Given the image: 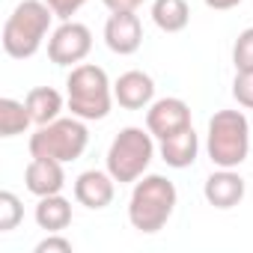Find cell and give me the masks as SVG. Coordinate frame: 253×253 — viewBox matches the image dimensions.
<instances>
[{"mask_svg": "<svg viewBox=\"0 0 253 253\" xmlns=\"http://www.w3.org/2000/svg\"><path fill=\"white\" fill-rule=\"evenodd\" d=\"M176 203H179V194L167 176H158V173L140 176L128 200V220L137 232L152 235L167 226V220L176 211Z\"/></svg>", "mask_w": 253, "mask_h": 253, "instance_id": "6da1fadb", "label": "cell"}, {"mask_svg": "<svg viewBox=\"0 0 253 253\" xmlns=\"http://www.w3.org/2000/svg\"><path fill=\"white\" fill-rule=\"evenodd\" d=\"M51 18L54 12L45 0H21L3 24V51L12 60H30L42 48Z\"/></svg>", "mask_w": 253, "mask_h": 253, "instance_id": "7a4b0ae2", "label": "cell"}, {"mask_svg": "<svg viewBox=\"0 0 253 253\" xmlns=\"http://www.w3.org/2000/svg\"><path fill=\"white\" fill-rule=\"evenodd\" d=\"M206 149L214 167L235 170L250 155V122L241 110H217L209 119Z\"/></svg>", "mask_w": 253, "mask_h": 253, "instance_id": "3957f363", "label": "cell"}, {"mask_svg": "<svg viewBox=\"0 0 253 253\" xmlns=\"http://www.w3.org/2000/svg\"><path fill=\"white\" fill-rule=\"evenodd\" d=\"M66 98L72 116H81L84 122L104 119L113 104V86L107 81V72L92 63H81L66 78Z\"/></svg>", "mask_w": 253, "mask_h": 253, "instance_id": "277c9868", "label": "cell"}, {"mask_svg": "<svg viewBox=\"0 0 253 253\" xmlns=\"http://www.w3.org/2000/svg\"><path fill=\"white\" fill-rule=\"evenodd\" d=\"M155 158V137L152 131L146 128H134V125H128V128H122L110 149H107V173L119 182V185H128V182H137L149 164Z\"/></svg>", "mask_w": 253, "mask_h": 253, "instance_id": "5b68a950", "label": "cell"}, {"mask_svg": "<svg viewBox=\"0 0 253 253\" xmlns=\"http://www.w3.org/2000/svg\"><path fill=\"white\" fill-rule=\"evenodd\" d=\"M89 143V131L81 116H60L48 125H39V131L30 137L33 158H54V161H78Z\"/></svg>", "mask_w": 253, "mask_h": 253, "instance_id": "8992f818", "label": "cell"}, {"mask_svg": "<svg viewBox=\"0 0 253 253\" xmlns=\"http://www.w3.org/2000/svg\"><path fill=\"white\" fill-rule=\"evenodd\" d=\"M92 51V33L86 24L78 21H63L48 42V57L54 66H81L86 54Z\"/></svg>", "mask_w": 253, "mask_h": 253, "instance_id": "52a82bcc", "label": "cell"}, {"mask_svg": "<svg viewBox=\"0 0 253 253\" xmlns=\"http://www.w3.org/2000/svg\"><path fill=\"white\" fill-rule=\"evenodd\" d=\"M146 128L155 140H164L170 134H179L191 128V107L182 98H158L146 110Z\"/></svg>", "mask_w": 253, "mask_h": 253, "instance_id": "ba28073f", "label": "cell"}, {"mask_svg": "<svg viewBox=\"0 0 253 253\" xmlns=\"http://www.w3.org/2000/svg\"><path fill=\"white\" fill-rule=\"evenodd\" d=\"M104 42L113 54L128 57L143 45V24L134 12H110L104 24Z\"/></svg>", "mask_w": 253, "mask_h": 253, "instance_id": "9c48e42d", "label": "cell"}, {"mask_svg": "<svg viewBox=\"0 0 253 253\" xmlns=\"http://www.w3.org/2000/svg\"><path fill=\"white\" fill-rule=\"evenodd\" d=\"M113 98L119 101V107L125 110H143L152 104L155 98V81L140 72V69H131V72H125L116 78L113 84Z\"/></svg>", "mask_w": 253, "mask_h": 253, "instance_id": "30bf717a", "label": "cell"}, {"mask_svg": "<svg viewBox=\"0 0 253 253\" xmlns=\"http://www.w3.org/2000/svg\"><path fill=\"white\" fill-rule=\"evenodd\" d=\"M116 194V179L104 170H86L75 179V200L86 209H107Z\"/></svg>", "mask_w": 253, "mask_h": 253, "instance_id": "8fae6325", "label": "cell"}, {"mask_svg": "<svg viewBox=\"0 0 253 253\" xmlns=\"http://www.w3.org/2000/svg\"><path fill=\"white\" fill-rule=\"evenodd\" d=\"M244 191H247L244 179L235 170H226V167H217V173H211L203 185V197L214 209H235L244 200Z\"/></svg>", "mask_w": 253, "mask_h": 253, "instance_id": "7c38bea8", "label": "cell"}, {"mask_svg": "<svg viewBox=\"0 0 253 253\" xmlns=\"http://www.w3.org/2000/svg\"><path fill=\"white\" fill-rule=\"evenodd\" d=\"M24 185L33 197H51L60 194L66 185V173H63V161L54 158H33L24 170Z\"/></svg>", "mask_w": 253, "mask_h": 253, "instance_id": "4fadbf2b", "label": "cell"}, {"mask_svg": "<svg viewBox=\"0 0 253 253\" xmlns=\"http://www.w3.org/2000/svg\"><path fill=\"white\" fill-rule=\"evenodd\" d=\"M158 152L167 161V167H173V170L191 167L197 161V152H200V137L194 131V125L185 128V131H179V134H170V137L158 140Z\"/></svg>", "mask_w": 253, "mask_h": 253, "instance_id": "5bb4252c", "label": "cell"}, {"mask_svg": "<svg viewBox=\"0 0 253 253\" xmlns=\"http://www.w3.org/2000/svg\"><path fill=\"white\" fill-rule=\"evenodd\" d=\"M39 229L45 232H63L69 223H72V203L60 194H51V197H39V206L33 211Z\"/></svg>", "mask_w": 253, "mask_h": 253, "instance_id": "9a60e30c", "label": "cell"}, {"mask_svg": "<svg viewBox=\"0 0 253 253\" xmlns=\"http://www.w3.org/2000/svg\"><path fill=\"white\" fill-rule=\"evenodd\" d=\"M24 104H27V110H30V116H33V122H36V125H48V122L60 119L63 95H60L54 86H36V89H30V92H27Z\"/></svg>", "mask_w": 253, "mask_h": 253, "instance_id": "2e32d148", "label": "cell"}, {"mask_svg": "<svg viewBox=\"0 0 253 253\" xmlns=\"http://www.w3.org/2000/svg\"><path fill=\"white\" fill-rule=\"evenodd\" d=\"M152 21L164 33H182L191 21V9L185 0H155L152 3Z\"/></svg>", "mask_w": 253, "mask_h": 253, "instance_id": "e0dca14e", "label": "cell"}, {"mask_svg": "<svg viewBox=\"0 0 253 253\" xmlns=\"http://www.w3.org/2000/svg\"><path fill=\"white\" fill-rule=\"evenodd\" d=\"M33 122L30 110L24 101L15 98H0V137H18L27 131V125Z\"/></svg>", "mask_w": 253, "mask_h": 253, "instance_id": "ac0fdd59", "label": "cell"}, {"mask_svg": "<svg viewBox=\"0 0 253 253\" xmlns=\"http://www.w3.org/2000/svg\"><path fill=\"white\" fill-rule=\"evenodd\" d=\"M24 217V206L12 191H0V232H12Z\"/></svg>", "mask_w": 253, "mask_h": 253, "instance_id": "d6986e66", "label": "cell"}, {"mask_svg": "<svg viewBox=\"0 0 253 253\" xmlns=\"http://www.w3.org/2000/svg\"><path fill=\"white\" fill-rule=\"evenodd\" d=\"M232 63H235V72H253V27L238 33L232 45Z\"/></svg>", "mask_w": 253, "mask_h": 253, "instance_id": "ffe728a7", "label": "cell"}, {"mask_svg": "<svg viewBox=\"0 0 253 253\" xmlns=\"http://www.w3.org/2000/svg\"><path fill=\"white\" fill-rule=\"evenodd\" d=\"M232 95L241 107L253 110V72H238L232 81Z\"/></svg>", "mask_w": 253, "mask_h": 253, "instance_id": "44dd1931", "label": "cell"}, {"mask_svg": "<svg viewBox=\"0 0 253 253\" xmlns=\"http://www.w3.org/2000/svg\"><path fill=\"white\" fill-rule=\"evenodd\" d=\"M36 253H72V241L63 238L60 232H48V238L36 244Z\"/></svg>", "mask_w": 253, "mask_h": 253, "instance_id": "7402d4cb", "label": "cell"}, {"mask_svg": "<svg viewBox=\"0 0 253 253\" xmlns=\"http://www.w3.org/2000/svg\"><path fill=\"white\" fill-rule=\"evenodd\" d=\"M45 3L51 6V12L57 15V18H63V21H72V15L86 3V0H45Z\"/></svg>", "mask_w": 253, "mask_h": 253, "instance_id": "603a6c76", "label": "cell"}, {"mask_svg": "<svg viewBox=\"0 0 253 253\" xmlns=\"http://www.w3.org/2000/svg\"><path fill=\"white\" fill-rule=\"evenodd\" d=\"M110 12H137V6H143L146 0H101Z\"/></svg>", "mask_w": 253, "mask_h": 253, "instance_id": "cb8c5ba5", "label": "cell"}, {"mask_svg": "<svg viewBox=\"0 0 253 253\" xmlns=\"http://www.w3.org/2000/svg\"><path fill=\"white\" fill-rule=\"evenodd\" d=\"M203 3L209 6V9H214V12H226V9H232V6H238L241 0H203Z\"/></svg>", "mask_w": 253, "mask_h": 253, "instance_id": "d4e9b609", "label": "cell"}]
</instances>
